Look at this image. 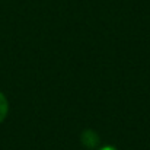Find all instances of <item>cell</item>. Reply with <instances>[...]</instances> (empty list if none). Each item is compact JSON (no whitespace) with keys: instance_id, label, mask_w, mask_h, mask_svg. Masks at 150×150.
<instances>
[{"instance_id":"2","label":"cell","mask_w":150,"mask_h":150,"mask_svg":"<svg viewBox=\"0 0 150 150\" xmlns=\"http://www.w3.org/2000/svg\"><path fill=\"white\" fill-rule=\"evenodd\" d=\"M7 111H9V103H7V99H6V96L0 92V122L6 118Z\"/></svg>"},{"instance_id":"3","label":"cell","mask_w":150,"mask_h":150,"mask_svg":"<svg viewBox=\"0 0 150 150\" xmlns=\"http://www.w3.org/2000/svg\"><path fill=\"white\" fill-rule=\"evenodd\" d=\"M99 150H117L115 147H111V146H105V147H102V149Z\"/></svg>"},{"instance_id":"1","label":"cell","mask_w":150,"mask_h":150,"mask_svg":"<svg viewBox=\"0 0 150 150\" xmlns=\"http://www.w3.org/2000/svg\"><path fill=\"white\" fill-rule=\"evenodd\" d=\"M98 142H99V139H98V136L95 134V131H92V130H86V131L82 134V143H83L88 149H93V147L98 144Z\"/></svg>"}]
</instances>
